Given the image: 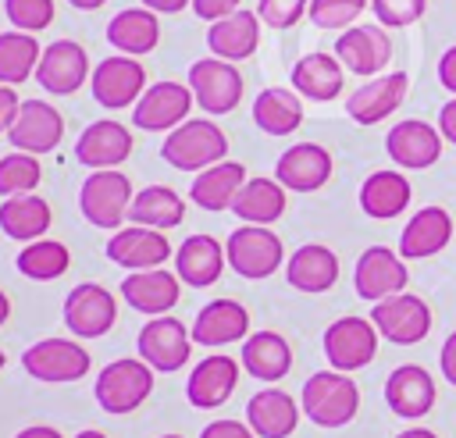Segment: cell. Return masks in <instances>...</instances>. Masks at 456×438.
<instances>
[{"label": "cell", "instance_id": "cell-1", "mask_svg": "<svg viewBox=\"0 0 456 438\" xmlns=\"http://www.w3.org/2000/svg\"><path fill=\"white\" fill-rule=\"evenodd\" d=\"M299 406L317 427H346L360 410V388L342 370H317L303 381Z\"/></svg>", "mask_w": 456, "mask_h": 438}, {"label": "cell", "instance_id": "cell-2", "mask_svg": "<svg viewBox=\"0 0 456 438\" xmlns=\"http://www.w3.org/2000/svg\"><path fill=\"white\" fill-rule=\"evenodd\" d=\"M160 157L178 171H196L200 174V171H207V167H214L228 157V139L214 121L189 118L175 132H167V139L160 146Z\"/></svg>", "mask_w": 456, "mask_h": 438}, {"label": "cell", "instance_id": "cell-3", "mask_svg": "<svg viewBox=\"0 0 456 438\" xmlns=\"http://www.w3.org/2000/svg\"><path fill=\"white\" fill-rule=\"evenodd\" d=\"M150 392H153V367L146 360H132V356L107 363L96 374V388H93L100 410H107L114 417L139 410L150 399Z\"/></svg>", "mask_w": 456, "mask_h": 438}, {"label": "cell", "instance_id": "cell-4", "mask_svg": "<svg viewBox=\"0 0 456 438\" xmlns=\"http://www.w3.org/2000/svg\"><path fill=\"white\" fill-rule=\"evenodd\" d=\"M224 256H228V267L235 274L260 281V278H271L281 267L285 249H281V239L271 228H264V224H239L228 235V242H224Z\"/></svg>", "mask_w": 456, "mask_h": 438}, {"label": "cell", "instance_id": "cell-5", "mask_svg": "<svg viewBox=\"0 0 456 438\" xmlns=\"http://www.w3.org/2000/svg\"><path fill=\"white\" fill-rule=\"evenodd\" d=\"M135 192H132V182L114 167V171H93L86 182H82V192H78V207H82V217L96 228H118L125 217H128V207H132Z\"/></svg>", "mask_w": 456, "mask_h": 438}, {"label": "cell", "instance_id": "cell-6", "mask_svg": "<svg viewBox=\"0 0 456 438\" xmlns=\"http://www.w3.org/2000/svg\"><path fill=\"white\" fill-rule=\"evenodd\" d=\"M89 363L93 356L75 338H39L36 345L21 353L25 374L36 381H50V385H68V381L86 377Z\"/></svg>", "mask_w": 456, "mask_h": 438}, {"label": "cell", "instance_id": "cell-7", "mask_svg": "<svg viewBox=\"0 0 456 438\" xmlns=\"http://www.w3.org/2000/svg\"><path fill=\"white\" fill-rule=\"evenodd\" d=\"M189 89L200 110L207 114H232L242 100V75L235 71L232 61L221 57H203L189 68Z\"/></svg>", "mask_w": 456, "mask_h": 438}, {"label": "cell", "instance_id": "cell-8", "mask_svg": "<svg viewBox=\"0 0 456 438\" xmlns=\"http://www.w3.org/2000/svg\"><path fill=\"white\" fill-rule=\"evenodd\" d=\"M370 324L381 338L395 345H413L431 331V306L413 292H399L370 306Z\"/></svg>", "mask_w": 456, "mask_h": 438}, {"label": "cell", "instance_id": "cell-9", "mask_svg": "<svg viewBox=\"0 0 456 438\" xmlns=\"http://www.w3.org/2000/svg\"><path fill=\"white\" fill-rule=\"evenodd\" d=\"M89 89H93V100L100 107H110V110L135 107L139 96L146 93V68L135 57H125V53L107 57L93 68Z\"/></svg>", "mask_w": 456, "mask_h": 438}, {"label": "cell", "instance_id": "cell-10", "mask_svg": "<svg viewBox=\"0 0 456 438\" xmlns=\"http://www.w3.org/2000/svg\"><path fill=\"white\" fill-rule=\"evenodd\" d=\"M118 320V303L114 292L103 288L100 281H82L64 296V324L78 338H100L114 328Z\"/></svg>", "mask_w": 456, "mask_h": 438}, {"label": "cell", "instance_id": "cell-11", "mask_svg": "<svg viewBox=\"0 0 456 438\" xmlns=\"http://www.w3.org/2000/svg\"><path fill=\"white\" fill-rule=\"evenodd\" d=\"M378 353V328L367 317H338L324 331V356L331 370H360Z\"/></svg>", "mask_w": 456, "mask_h": 438}, {"label": "cell", "instance_id": "cell-12", "mask_svg": "<svg viewBox=\"0 0 456 438\" xmlns=\"http://www.w3.org/2000/svg\"><path fill=\"white\" fill-rule=\"evenodd\" d=\"M192 89L182 82H153L132 107V125L142 132H175L182 121H189Z\"/></svg>", "mask_w": 456, "mask_h": 438}, {"label": "cell", "instance_id": "cell-13", "mask_svg": "<svg viewBox=\"0 0 456 438\" xmlns=\"http://www.w3.org/2000/svg\"><path fill=\"white\" fill-rule=\"evenodd\" d=\"M135 345H139V360H146L153 370L171 374V370H182L189 363L192 331H185L182 320L164 313V317H153L150 324H142Z\"/></svg>", "mask_w": 456, "mask_h": 438}, {"label": "cell", "instance_id": "cell-14", "mask_svg": "<svg viewBox=\"0 0 456 438\" xmlns=\"http://www.w3.org/2000/svg\"><path fill=\"white\" fill-rule=\"evenodd\" d=\"M406 264L388 246H367L353 271V288L367 303H381L388 296H399L406 288Z\"/></svg>", "mask_w": 456, "mask_h": 438}, {"label": "cell", "instance_id": "cell-15", "mask_svg": "<svg viewBox=\"0 0 456 438\" xmlns=\"http://www.w3.org/2000/svg\"><path fill=\"white\" fill-rule=\"evenodd\" d=\"M86 75L89 71V57H86V46H78L75 39H57L43 50L39 57V68H36V82L53 93V96H71L86 85Z\"/></svg>", "mask_w": 456, "mask_h": 438}, {"label": "cell", "instance_id": "cell-16", "mask_svg": "<svg viewBox=\"0 0 456 438\" xmlns=\"http://www.w3.org/2000/svg\"><path fill=\"white\" fill-rule=\"evenodd\" d=\"M61 135H64V118L57 114L53 103H43V100H21V110H18L14 125L7 128L11 146L21 153H32V157L57 150Z\"/></svg>", "mask_w": 456, "mask_h": 438}, {"label": "cell", "instance_id": "cell-17", "mask_svg": "<svg viewBox=\"0 0 456 438\" xmlns=\"http://www.w3.org/2000/svg\"><path fill=\"white\" fill-rule=\"evenodd\" d=\"M335 57L353 75H378L392 61V39L381 25H353L338 36Z\"/></svg>", "mask_w": 456, "mask_h": 438}, {"label": "cell", "instance_id": "cell-18", "mask_svg": "<svg viewBox=\"0 0 456 438\" xmlns=\"http://www.w3.org/2000/svg\"><path fill=\"white\" fill-rule=\"evenodd\" d=\"M128 153H132V132L110 118L86 125L82 135L75 139V160L93 171H114L121 160H128Z\"/></svg>", "mask_w": 456, "mask_h": 438}, {"label": "cell", "instance_id": "cell-19", "mask_svg": "<svg viewBox=\"0 0 456 438\" xmlns=\"http://www.w3.org/2000/svg\"><path fill=\"white\" fill-rule=\"evenodd\" d=\"M171 256V242L153 228H118L107 242V260L125 271H153Z\"/></svg>", "mask_w": 456, "mask_h": 438}, {"label": "cell", "instance_id": "cell-20", "mask_svg": "<svg viewBox=\"0 0 456 438\" xmlns=\"http://www.w3.org/2000/svg\"><path fill=\"white\" fill-rule=\"evenodd\" d=\"M385 150H388V157H392L399 167H406V171H424V167H431V164L438 160V153H442V132L431 128L428 121L406 118V121L392 125V132L385 135Z\"/></svg>", "mask_w": 456, "mask_h": 438}, {"label": "cell", "instance_id": "cell-21", "mask_svg": "<svg viewBox=\"0 0 456 438\" xmlns=\"http://www.w3.org/2000/svg\"><path fill=\"white\" fill-rule=\"evenodd\" d=\"M274 178L292 192H317L331 178V153L317 142H296L278 157Z\"/></svg>", "mask_w": 456, "mask_h": 438}, {"label": "cell", "instance_id": "cell-22", "mask_svg": "<svg viewBox=\"0 0 456 438\" xmlns=\"http://www.w3.org/2000/svg\"><path fill=\"white\" fill-rule=\"evenodd\" d=\"M178 292H182V281L178 274L164 271V267H153V271H132L121 278V299L139 310V313H150V317H164L175 303H178Z\"/></svg>", "mask_w": 456, "mask_h": 438}, {"label": "cell", "instance_id": "cell-23", "mask_svg": "<svg viewBox=\"0 0 456 438\" xmlns=\"http://www.w3.org/2000/svg\"><path fill=\"white\" fill-rule=\"evenodd\" d=\"M239 385V360L232 356H207L200 360L192 370H189V381H185V399L196 406V410H214L221 406Z\"/></svg>", "mask_w": 456, "mask_h": 438}, {"label": "cell", "instance_id": "cell-24", "mask_svg": "<svg viewBox=\"0 0 456 438\" xmlns=\"http://www.w3.org/2000/svg\"><path fill=\"white\" fill-rule=\"evenodd\" d=\"M406 71H392V75H378L370 82H363L349 100H346V114L356 121V125H378L385 121L406 96Z\"/></svg>", "mask_w": 456, "mask_h": 438}, {"label": "cell", "instance_id": "cell-25", "mask_svg": "<svg viewBox=\"0 0 456 438\" xmlns=\"http://www.w3.org/2000/svg\"><path fill=\"white\" fill-rule=\"evenodd\" d=\"M385 402L395 417L417 420L435 406V377L417 363H403L385 381Z\"/></svg>", "mask_w": 456, "mask_h": 438}, {"label": "cell", "instance_id": "cell-26", "mask_svg": "<svg viewBox=\"0 0 456 438\" xmlns=\"http://www.w3.org/2000/svg\"><path fill=\"white\" fill-rule=\"evenodd\" d=\"M249 338V313L235 299H210L192 320V342L200 345H228Z\"/></svg>", "mask_w": 456, "mask_h": 438}, {"label": "cell", "instance_id": "cell-27", "mask_svg": "<svg viewBox=\"0 0 456 438\" xmlns=\"http://www.w3.org/2000/svg\"><path fill=\"white\" fill-rule=\"evenodd\" d=\"M246 424L256 438H289L299 424V406L281 388H260L246 402Z\"/></svg>", "mask_w": 456, "mask_h": 438}, {"label": "cell", "instance_id": "cell-28", "mask_svg": "<svg viewBox=\"0 0 456 438\" xmlns=\"http://www.w3.org/2000/svg\"><path fill=\"white\" fill-rule=\"evenodd\" d=\"M224 264H228L224 246L214 235H189L175 253V274H178V281H185L192 288L214 285L221 278Z\"/></svg>", "mask_w": 456, "mask_h": 438}, {"label": "cell", "instance_id": "cell-29", "mask_svg": "<svg viewBox=\"0 0 456 438\" xmlns=\"http://www.w3.org/2000/svg\"><path fill=\"white\" fill-rule=\"evenodd\" d=\"M107 43L125 57H146L160 43V21L150 7H125L107 21Z\"/></svg>", "mask_w": 456, "mask_h": 438}, {"label": "cell", "instance_id": "cell-30", "mask_svg": "<svg viewBox=\"0 0 456 438\" xmlns=\"http://www.w3.org/2000/svg\"><path fill=\"white\" fill-rule=\"evenodd\" d=\"M207 46L221 61H246L260 46V14L253 11H235L207 28Z\"/></svg>", "mask_w": 456, "mask_h": 438}, {"label": "cell", "instance_id": "cell-31", "mask_svg": "<svg viewBox=\"0 0 456 438\" xmlns=\"http://www.w3.org/2000/svg\"><path fill=\"white\" fill-rule=\"evenodd\" d=\"M452 235V217L442 210V207H420L403 235H399V256L403 260H424V256H435L438 249H445Z\"/></svg>", "mask_w": 456, "mask_h": 438}, {"label": "cell", "instance_id": "cell-32", "mask_svg": "<svg viewBox=\"0 0 456 438\" xmlns=\"http://www.w3.org/2000/svg\"><path fill=\"white\" fill-rule=\"evenodd\" d=\"M285 281L292 288H299V292H310V296L328 292L338 281V256L321 242H306L289 256Z\"/></svg>", "mask_w": 456, "mask_h": 438}, {"label": "cell", "instance_id": "cell-33", "mask_svg": "<svg viewBox=\"0 0 456 438\" xmlns=\"http://www.w3.org/2000/svg\"><path fill=\"white\" fill-rule=\"evenodd\" d=\"M242 185H246V167L239 160H221V164H214V167H207V171H200L192 178L189 199L200 210L217 214V210H228L235 203V196H239Z\"/></svg>", "mask_w": 456, "mask_h": 438}, {"label": "cell", "instance_id": "cell-34", "mask_svg": "<svg viewBox=\"0 0 456 438\" xmlns=\"http://www.w3.org/2000/svg\"><path fill=\"white\" fill-rule=\"evenodd\" d=\"M239 363L246 367V374H253L256 381H281L292 370V349L278 331H253L242 342V356Z\"/></svg>", "mask_w": 456, "mask_h": 438}, {"label": "cell", "instance_id": "cell-35", "mask_svg": "<svg viewBox=\"0 0 456 438\" xmlns=\"http://www.w3.org/2000/svg\"><path fill=\"white\" fill-rule=\"evenodd\" d=\"M53 214L50 203L36 192H21V196H7L0 203V231L14 242H36L46 235Z\"/></svg>", "mask_w": 456, "mask_h": 438}, {"label": "cell", "instance_id": "cell-36", "mask_svg": "<svg viewBox=\"0 0 456 438\" xmlns=\"http://www.w3.org/2000/svg\"><path fill=\"white\" fill-rule=\"evenodd\" d=\"M342 78L346 75H342V64L335 53L314 50L292 64V89L306 100H321V103L335 100L342 93Z\"/></svg>", "mask_w": 456, "mask_h": 438}, {"label": "cell", "instance_id": "cell-37", "mask_svg": "<svg viewBox=\"0 0 456 438\" xmlns=\"http://www.w3.org/2000/svg\"><path fill=\"white\" fill-rule=\"evenodd\" d=\"M410 207V182L403 171H374L360 185V210L367 217L388 221Z\"/></svg>", "mask_w": 456, "mask_h": 438}, {"label": "cell", "instance_id": "cell-38", "mask_svg": "<svg viewBox=\"0 0 456 438\" xmlns=\"http://www.w3.org/2000/svg\"><path fill=\"white\" fill-rule=\"evenodd\" d=\"M232 214L242 224H274L285 214V185L278 178H246L232 203Z\"/></svg>", "mask_w": 456, "mask_h": 438}, {"label": "cell", "instance_id": "cell-39", "mask_svg": "<svg viewBox=\"0 0 456 438\" xmlns=\"http://www.w3.org/2000/svg\"><path fill=\"white\" fill-rule=\"evenodd\" d=\"M128 221L139 228H153V231L178 228L185 221V199L167 185H146L135 192L128 207Z\"/></svg>", "mask_w": 456, "mask_h": 438}, {"label": "cell", "instance_id": "cell-40", "mask_svg": "<svg viewBox=\"0 0 456 438\" xmlns=\"http://www.w3.org/2000/svg\"><path fill=\"white\" fill-rule=\"evenodd\" d=\"M253 121L267 135H289V132H296L303 125L299 93L296 89H285V85L260 89L256 100H253Z\"/></svg>", "mask_w": 456, "mask_h": 438}, {"label": "cell", "instance_id": "cell-41", "mask_svg": "<svg viewBox=\"0 0 456 438\" xmlns=\"http://www.w3.org/2000/svg\"><path fill=\"white\" fill-rule=\"evenodd\" d=\"M43 57V46L32 39V32H0V85H18L28 75H36Z\"/></svg>", "mask_w": 456, "mask_h": 438}, {"label": "cell", "instance_id": "cell-42", "mask_svg": "<svg viewBox=\"0 0 456 438\" xmlns=\"http://www.w3.org/2000/svg\"><path fill=\"white\" fill-rule=\"evenodd\" d=\"M68 264H71V253L57 239H36V242L21 246V253L14 260L18 274H25L32 281H53L68 271Z\"/></svg>", "mask_w": 456, "mask_h": 438}, {"label": "cell", "instance_id": "cell-43", "mask_svg": "<svg viewBox=\"0 0 456 438\" xmlns=\"http://www.w3.org/2000/svg\"><path fill=\"white\" fill-rule=\"evenodd\" d=\"M43 178V167L32 153H7L0 157V196H21V192H32Z\"/></svg>", "mask_w": 456, "mask_h": 438}, {"label": "cell", "instance_id": "cell-44", "mask_svg": "<svg viewBox=\"0 0 456 438\" xmlns=\"http://www.w3.org/2000/svg\"><path fill=\"white\" fill-rule=\"evenodd\" d=\"M367 0H310V21L317 28H353V21L363 14Z\"/></svg>", "mask_w": 456, "mask_h": 438}, {"label": "cell", "instance_id": "cell-45", "mask_svg": "<svg viewBox=\"0 0 456 438\" xmlns=\"http://www.w3.org/2000/svg\"><path fill=\"white\" fill-rule=\"evenodd\" d=\"M4 14L18 32H39L53 21V0H4Z\"/></svg>", "mask_w": 456, "mask_h": 438}, {"label": "cell", "instance_id": "cell-46", "mask_svg": "<svg viewBox=\"0 0 456 438\" xmlns=\"http://www.w3.org/2000/svg\"><path fill=\"white\" fill-rule=\"evenodd\" d=\"M370 7H374V18L381 28H403L424 14L428 0H370Z\"/></svg>", "mask_w": 456, "mask_h": 438}, {"label": "cell", "instance_id": "cell-47", "mask_svg": "<svg viewBox=\"0 0 456 438\" xmlns=\"http://www.w3.org/2000/svg\"><path fill=\"white\" fill-rule=\"evenodd\" d=\"M306 11H310V0H260L256 4L260 21L271 28H292Z\"/></svg>", "mask_w": 456, "mask_h": 438}, {"label": "cell", "instance_id": "cell-48", "mask_svg": "<svg viewBox=\"0 0 456 438\" xmlns=\"http://www.w3.org/2000/svg\"><path fill=\"white\" fill-rule=\"evenodd\" d=\"M192 11H196V18H203V21H221V18H228V14H235L239 11V0H192Z\"/></svg>", "mask_w": 456, "mask_h": 438}, {"label": "cell", "instance_id": "cell-49", "mask_svg": "<svg viewBox=\"0 0 456 438\" xmlns=\"http://www.w3.org/2000/svg\"><path fill=\"white\" fill-rule=\"evenodd\" d=\"M200 438H256V434H253L249 424H242V420H210V424L200 431Z\"/></svg>", "mask_w": 456, "mask_h": 438}, {"label": "cell", "instance_id": "cell-50", "mask_svg": "<svg viewBox=\"0 0 456 438\" xmlns=\"http://www.w3.org/2000/svg\"><path fill=\"white\" fill-rule=\"evenodd\" d=\"M18 110H21V100H18L14 85H0V132H7L14 125Z\"/></svg>", "mask_w": 456, "mask_h": 438}, {"label": "cell", "instance_id": "cell-51", "mask_svg": "<svg viewBox=\"0 0 456 438\" xmlns=\"http://www.w3.org/2000/svg\"><path fill=\"white\" fill-rule=\"evenodd\" d=\"M438 363H442V377H445V381L456 388V331H449V338L442 342Z\"/></svg>", "mask_w": 456, "mask_h": 438}, {"label": "cell", "instance_id": "cell-52", "mask_svg": "<svg viewBox=\"0 0 456 438\" xmlns=\"http://www.w3.org/2000/svg\"><path fill=\"white\" fill-rule=\"evenodd\" d=\"M438 82L456 96V46H449L442 53V61H438Z\"/></svg>", "mask_w": 456, "mask_h": 438}, {"label": "cell", "instance_id": "cell-53", "mask_svg": "<svg viewBox=\"0 0 456 438\" xmlns=\"http://www.w3.org/2000/svg\"><path fill=\"white\" fill-rule=\"evenodd\" d=\"M438 132H442V139H449L456 146V96L449 103H442V110H438Z\"/></svg>", "mask_w": 456, "mask_h": 438}, {"label": "cell", "instance_id": "cell-54", "mask_svg": "<svg viewBox=\"0 0 456 438\" xmlns=\"http://www.w3.org/2000/svg\"><path fill=\"white\" fill-rule=\"evenodd\" d=\"M142 7H150L157 14H178V11L192 7V0H142Z\"/></svg>", "mask_w": 456, "mask_h": 438}, {"label": "cell", "instance_id": "cell-55", "mask_svg": "<svg viewBox=\"0 0 456 438\" xmlns=\"http://www.w3.org/2000/svg\"><path fill=\"white\" fill-rule=\"evenodd\" d=\"M14 438H64L57 427H50V424H32V427H25V431H18Z\"/></svg>", "mask_w": 456, "mask_h": 438}, {"label": "cell", "instance_id": "cell-56", "mask_svg": "<svg viewBox=\"0 0 456 438\" xmlns=\"http://www.w3.org/2000/svg\"><path fill=\"white\" fill-rule=\"evenodd\" d=\"M395 438H438V434L428 431V427H406V431H399Z\"/></svg>", "mask_w": 456, "mask_h": 438}, {"label": "cell", "instance_id": "cell-57", "mask_svg": "<svg viewBox=\"0 0 456 438\" xmlns=\"http://www.w3.org/2000/svg\"><path fill=\"white\" fill-rule=\"evenodd\" d=\"M71 7H78V11H96V7H103L107 0H68Z\"/></svg>", "mask_w": 456, "mask_h": 438}, {"label": "cell", "instance_id": "cell-58", "mask_svg": "<svg viewBox=\"0 0 456 438\" xmlns=\"http://www.w3.org/2000/svg\"><path fill=\"white\" fill-rule=\"evenodd\" d=\"M7 317H11V303H7V296L0 292V324H4Z\"/></svg>", "mask_w": 456, "mask_h": 438}, {"label": "cell", "instance_id": "cell-59", "mask_svg": "<svg viewBox=\"0 0 456 438\" xmlns=\"http://www.w3.org/2000/svg\"><path fill=\"white\" fill-rule=\"evenodd\" d=\"M75 438H107V434H103V431H96V427H86V431H78Z\"/></svg>", "mask_w": 456, "mask_h": 438}, {"label": "cell", "instance_id": "cell-60", "mask_svg": "<svg viewBox=\"0 0 456 438\" xmlns=\"http://www.w3.org/2000/svg\"><path fill=\"white\" fill-rule=\"evenodd\" d=\"M160 438H182V434H160Z\"/></svg>", "mask_w": 456, "mask_h": 438}, {"label": "cell", "instance_id": "cell-61", "mask_svg": "<svg viewBox=\"0 0 456 438\" xmlns=\"http://www.w3.org/2000/svg\"><path fill=\"white\" fill-rule=\"evenodd\" d=\"M4 363H7V360H4V353H0V370H4Z\"/></svg>", "mask_w": 456, "mask_h": 438}]
</instances>
